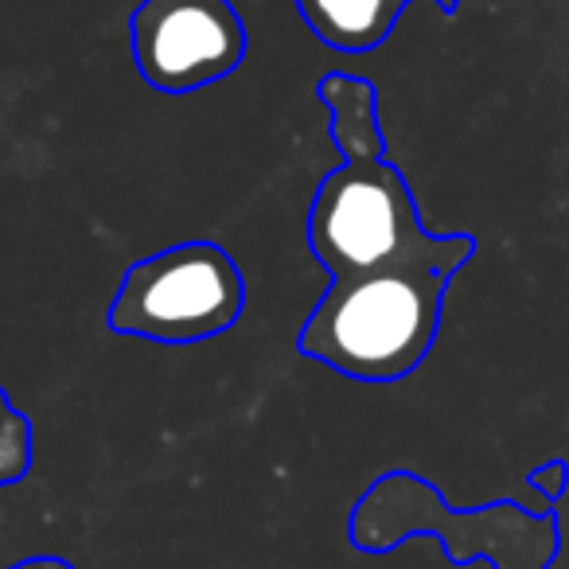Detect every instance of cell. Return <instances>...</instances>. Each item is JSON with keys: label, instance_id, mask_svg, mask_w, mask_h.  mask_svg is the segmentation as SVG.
Wrapping results in <instances>:
<instances>
[{"label": "cell", "instance_id": "6da1fadb", "mask_svg": "<svg viewBox=\"0 0 569 569\" xmlns=\"http://www.w3.org/2000/svg\"><path fill=\"white\" fill-rule=\"evenodd\" d=\"M452 273L429 266L332 277L297 351L356 382H402L426 363Z\"/></svg>", "mask_w": 569, "mask_h": 569}, {"label": "cell", "instance_id": "7a4b0ae2", "mask_svg": "<svg viewBox=\"0 0 569 569\" xmlns=\"http://www.w3.org/2000/svg\"><path fill=\"white\" fill-rule=\"evenodd\" d=\"M309 246L332 277L429 266L457 273L472 261V234H429L406 176L387 160H343L320 180Z\"/></svg>", "mask_w": 569, "mask_h": 569}, {"label": "cell", "instance_id": "3957f363", "mask_svg": "<svg viewBox=\"0 0 569 569\" xmlns=\"http://www.w3.org/2000/svg\"><path fill=\"white\" fill-rule=\"evenodd\" d=\"M413 535H437L449 546V558L460 566L476 553H483L491 569H550V561L558 558L553 511L535 515L515 503L452 511L437 496V488H429L418 476H382L351 515V542L367 553H382Z\"/></svg>", "mask_w": 569, "mask_h": 569}, {"label": "cell", "instance_id": "277c9868", "mask_svg": "<svg viewBox=\"0 0 569 569\" xmlns=\"http://www.w3.org/2000/svg\"><path fill=\"white\" fill-rule=\"evenodd\" d=\"M246 281L219 242H180L126 269L110 305V332L157 343H199L238 325Z\"/></svg>", "mask_w": 569, "mask_h": 569}, {"label": "cell", "instance_id": "5b68a950", "mask_svg": "<svg viewBox=\"0 0 569 569\" xmlns=\"http://www.w3.org/2000/svg\"><path fill=\"white\" fill-rule=\"evenodd\" d=\"M129 36L141 79L164 94H188L234 74L250 43L230 0H141Z\"/></svg>", "mask_w": 569, "mask_h": 569}, {"label": "cell", "instance_id": "8992f818", "mask_svg": "<svg viewBox=\"0 0 569 569\" xmlns=\"http://www.w3.org/2000/svg\"><path fill=\"white\" fill-rule=\"evenodd\" d=\"M413 0H297L305 24L336 51H371L395 32L398 17ZM445 12H457V0H437Z\"/></svg>", "mask_w": 569, "mask_h": 569}, {"label": "cell", "instance_id": "52a82bcc", "mask_svg": "<svg viewBox=\"0 0 569 569\" xmlns=\"http://www.w3.org/2000/svg\"><path fill=\"white\" fill-rule=\"evenodd\" d=\"M320 102L332 113V141L343 160H382L387 141L379 129V90L367 79L328 74L320 82Z\"/></svg>", "mask_w": 569, "mask_h": 569}, {"label": "cell", "instance_id": "ba28073f", "mask_svg": "<svg viewBox=\"0 0 569 569\" xmlns=\"http://www.w3.org/2000/svg\"><path fill=\"white\" fill-rule=\"evenodd\" d=\"M32 468V421L0 390V488L17 483Z\"/></svg>", "mask_w": 569, "mask_h": 569}, {"label": "cell", "instance_id": "9c48e42d", "mask_svg": "<svg viewBox=\"0 0 569 569\" xmlns=\"http://www.w3.org/2000/svg\"><path fill=\"white\" fill-rule=\"evenodd\" d=\"M530 491H538V496L546 499V503H553V499H561V491H566L569 483V465L566 460H550V465H538L535 472L527 476Z\"/></svg>", "mask_w": 569, "mask_h": 569}, {"label": "cell", "instance_id": "30bf717a", "mask_svg": "<svg viewBox=\"0 0 569 569\" xmlns=\"http://www.w3.org/2000/svg\"><path fill=\"white\" fill-rule=\"evenodd\" d=\"M9 569H74L67 558H51V553H43V558H28V561H17V566Z\"/></svg>", "mask_w": 569, "mask_h": 569}]
</instances>
